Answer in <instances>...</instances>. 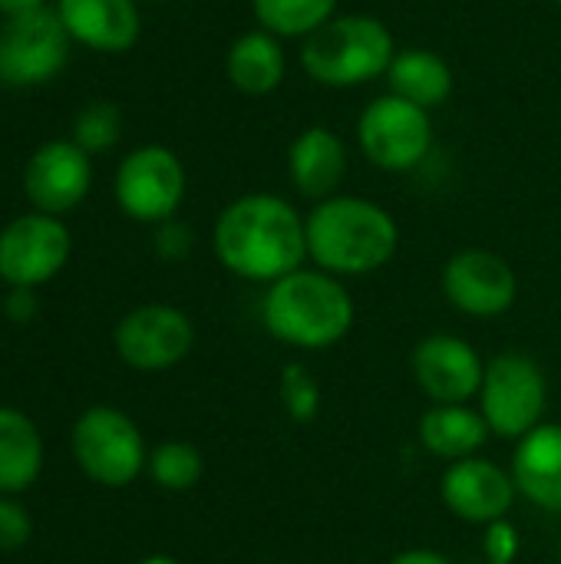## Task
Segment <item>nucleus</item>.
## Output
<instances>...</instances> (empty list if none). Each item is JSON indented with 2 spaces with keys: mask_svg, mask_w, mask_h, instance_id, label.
Here are the masks:
<instances>
[{
  "mask_svg": "<svg viewBox=\"0 0 561 564\" xmlns=\"http://www.w3.org/2000/svg\"><path fill=\"white\" fill-rule=\"evenodd\" d=\"M43 469V440L33 420L0 406V496H20Z\"/></svg>",
  "mask_w": 561,
  "mask_h": 564,
  "instance_id": "obj_21",
  "label": "nucleus"
},
{
  "mask_svg": "<svg viewBox=\"0 0 561 564\" xmlns=\"http://www.w3.org/2000/svg\"><path fill=\"white\" fill-rule=\"evenodd\" d=\"M3 311L13 324H30L36 317V294L33 288H10L7 301H3Z\"/></svg>",
  "mask_w": 561,
  "mask_h": 564,
  "instance_id": "obj_30",
  "label": "nucleus"
},
{
  "mask_svg": "<svg viewBox=\"0 0 561 564\" xmlns=\"http://www.w3.org/2000/svg\"><path fill=\"white\" fill-rule=\"evenodd\" d=\"M513 482L536 509L561 516V426L542 423L526 433L513 456Z\"/></svg>",
  "mask_w": 561,
  "mask_h": 564,
  "instance_id": "obj_18",
  "label": "nucleus"
},
{
  "mask_svg": "<svg viewBox=\"0 0 561 564\" xmlns=\"http://www.w3.org/2000/svg\"><path fill=\"white\" fill-rule=\"evenodd\" d=\"M483 552H486V564H513L519 555V532L516 525H509L506 519L486 525V542H483Z\"/></svg>",
  "mask_w": 561,
  "mask_h": 564,
  "instance_id": "obj_28",
  "label": "nucleus"
},
{
  "mask_svg": "<svg viewBox=\"0 0 561 564\" xmlns=\"http://www.w3.org/2000/svg\"><path fill=\"white\" fill-rule=\"evenodd\" d=\"M354 297L341 278L327 271H291L268 284L261 301V321L268 334L298 350H327L341 344L354 327Z\"/></svg>",
  "mask_w": 561,
  "mask_h": 564,
  "instance_id": "obj_3",
  "label": "nucleus"
},
{
  "mask_svg": "<svg viewBox=\"0 0 561 564\" xmlns=\"http://www.w3.org/2000/svg\"><path fill=\"white\" fill-rule=\"evenodd\" d=\"M116 354L132 370H169L192 354L195 327L172 304H142L129 311L112 334Z\"/></svg>",
  "mask_w": 561,
  "mask_h": 564,
  "instance_id": "obj_11",
  "label": "nucleus"
},
{
  "mask_svg": "<svg viewBox=\"0 0 561 564\" xmlns=\"http://www.w3.org/2000/svg\"><path fill=\"white\" fill-rule=\"evenodd\" d=\"M387 86L393 96H403L423 106L427 112H433L453 96L456 79H453V66L446 63V56L427 46H407V50H397L387 69Z\"/></svg>",
  "mask_w": 561,
  "mask_h": 564,
  "instance_id": "obj_20",
  "label": "nucleus"
},
{
  "mask_svg": "<svg viewBox=\"0 0 561 564\" xmlns=\"http://www.w3.org/2000/svg\"><path fill=\"white\" fill-rule=\"evenodd\" d=\"M36 7H43V0H0L3 17H20V13H30Z\"/></svg>",
  "mask_w": 561,
  "mask_h": 564,
  "instance_id": "obj_32",
  "label": "nucleus"
},
{
  "mask_svg": "<svg viewBox=\"0 0 561 564\" xmlns=\"http://www.w3.org/2000/svg\"><path fill=\"white\" fill-rule=\"evenodd\" d=\"M281 403L288 420L311 423L321 410V387L304 364H284L281 370Z\"/></svg>",
  "mask_w": 561,
  "mask_h": 564,
  "instance_id": "obj_26",
  "label": "nucleus"
},
{
  "mask_svg": "<svg viewBox=\"0 0 561 564\" xmlns=\"http://www.w3.org/2000/svg\"><path fill=\"white\" fill-rule=\"evenodd\" d=\"M122 135V112L116 102H89L79 116H76V126H73V142L79 149H86L89 155L93 152H106L119 142Z\"/></svg>",
  "mask_w": 561,
  "mask_h": 564,
  "instance_id": "obj_25",
  "label": "nucleus"
},
{
  "mask_svg": "<svg viewBox=\"0 0 561 564\" xmlns=\"http://www.w3.org/2000/svg\"><path fill=\"white\" fill-rule=\"evenodd\" d=\"M73 238L56 215L30 212L0 231V278L10 288H40L69 261Z\"/></svg>",
  "mask_w": 561,
  "mask_h": 564,
  "instance_id": "obj_10",
  "label": "nucleus"
},
{
  "mask_svg": "<svg viewBox=\"0 0 561 564\" xmlns=\"http://www.w3.org/2000/svg\"><path fill=\"white\" fill-rule=\"evenodd\" d=\"M155 251L169 261H182L192 251V228L175 218L155 225Z\"/></svg>",
  "mask_w": 561,
  "mask_h": 564,
  "instance_id": "obj_29",
  "label": "nucleus"
},
{
  "mask_svg": "<svg viewBox=\"0 0 561 564\" xmlns=\"http://www.w3.org/2000/svg\"><path fill=\"white\" fill-rule=\"evenodd\" d=\"M73 456L79 469L106 486L122 489L145 469V443L139 426L116 406H89L73 426Z\"/></svg>",
  "mask_w": 561,
  "mask_h": 564,
  "instance_id": "obj_7",
  "label": "nucleus"
},
{
  "mask_svg": "<svg viewBox=\"0 0 561 564\" xmlns=\"http://www.w3.org/2000/svg\"><path fill=\"white\" fill-rule=\"evenodd\" d=\"M185 165L169 145H139L116 169V202L142 225L175 218L185 198Z\"/></svg>",
  "mask_w": 561,
  "mask_h": 564,
  "instance_id": "obj_9",
  "label": "nucleus"
},
{
  "mask_svg": "<svg viewBox=\"0 0 561 564\" xmlns=\"http://www.w3.org/2000/svg\"><path fill=\"white\" fill-rule=\"evenodd\" d=\"M225 76L245 96H271L288 76V53L281 36L261 26L235 36L225 53Z\"/></svg>",
  "mask_w": 561,
  "mask_h": 564,
  "instance_id": "obj_19",
  "label": "nucleus"
},
{
  "mask_svg": "<svg viewBox=\"0 0 561 564\" xmlns=\"http://www.w3.org/2000/svg\"><path fill=\"white\" fill-rule=\"evenodd\" d=\"M149 476L159 489L165 492H188L202 482L205 473V459L192 443H162L149 453Z\"/></svg>",
  "mask_w": 561,
  "mask_h": 564,
  "instance_id": "obj_24",
  "label": "nucleus"
},
{
  "mask_svg": "<svg viewBox=\"0 0 561 564\" xmlns=\"http://www.w3.org/2000/svg\"><path fill=\"white\" fill-rule=\"evenodd\" d=\"M387 564H453L443 552H433V549H410V552H400L393 555Z\"/></svg>",
  "mask_w": 561,
  "mask_h": 564,
  "instance_id": "obj_31",
  "label": "nucleus"
},
{
  "mask_svg": "<svg viewBox=\"0 0 561 564\" xmlns=\"http://www.w3.org/2000/svg\"><path fill=\"white\" fill-rule=\"evenodd\" d=\"M56 13L69 40L96 53H126L142 33L136 0H56Z\"/></svg>",
  "mask_w": 561,
  "mask_h": 564,
  "instance_id": "obj_16",
  "label": "nucleus"
},
{
  "mask_svg": "<svg viewBox=\"0 0 561 564\" xmlns=\"http://www.w3.org/2000/svg\"><path fill=\"white\" fill-rule=\"evenodd\" d=\"M69 43L56 7L7 17L0 26V83L26 89L56 79L69 63Z\"/></svg>",
  "mask_w": 561,
  "mask_h": 564,
  "instance_id": "obj_8",
  "label": "nucleus"
},
{
  "mask_svg": "<svg viewBox=\"0 0 561 564\" xmlns=\"http://www.w3.org/2000/svg\"><path fill=\"white\" fill-rule=\"evenodd\" d=\"M308 258L334 278H364L387 268L400 248L397 218L360 195H334L304 218Z\"/></svg>",
  "mask_w": 561,
  "mask_h": 564,
  "instance_id": "obj_2",
  "label": "nucleus"
},
{
  "mask_svg": "<svg viewBox=\"0 0 561 564\" xmlns=\"http://www.w3.org/2000/svg\"><path fill=\"white\" fill-rule=\"evenodd\" d=\"M516 496H519V489L513 482V473H506L499 463L479 459V456L450 463L440 479L443 506L470 525H493V522L506 519Z\"/></svg>",
  "mask_w": 561,
  "mask_h": 564,
  "instance_id": "obj_15",
  "label": "nucleus"
},
{
  "mask_svg": "<svg viewBox=\"0 0 561 564\" xmlns=\"http://www.w3.org/2000/svg\"><path fill=\"white\" fill-rule=\"evenodd\" d=\"M393 56L397 40L374 13H337L301 40V69L331 89H354L387 76Z\"/></svg>",
  "mask_w": 561,
  "mask_h": 564,
  "instance_id": "obj_4",
  "label": "nucleus"
},
{
  "mask_svg": "<svg viewBox=\"0 0 561 564\" xmlns=\"http://www.w3.org/2000/svg\"><path fill=\"white\" fill-rule=\"evenodd\" d=\"M555 3H559V7H561V0H555Z\"/></svg>",
  "mask_w": 561,
  "mask_h": 564,
  "instance_id": "obj_35",
  "label": "nucleus"
},
{
  "mask_svg": "<svg viewBox=\"0 0 561 564\" xmlns=\"http://www.w3.org/2000/svg\"><path fill=\"white\" fill-rule=\"evenodd\" d=\"M417 387L436 406H460L470 403L486 377V364L479 360L476 347L453 334H430L413 347L410 357Z\"/></svg>",
  "mask_w": 561,
  "mask_h": 564,
  "instance_id": "obj_13",
  "label": "nucleus"
},
{
  "mask_svg": "<svg viewBox=\"0 0 561 564\" xmlns=\"http://www.w3.org/2000/svg\"><path fill=\"white\" fill-rule=\"evenodd\" d=\"M446 301L466 317H499L516 304L519 278L513 264L486 248L456 251L440 274Z\"/></svg>",
  "mask_w": 561,
  "mask_h": 564,
  "instance_id": "obj_12",
  "label": "nucleus"
},
{
  "mask_svg": "<svg viewBox=\"0 0 561 564\" xmlns=\"http://www.w3.org/2000/svg\"><path fill=\"white\" fill-rule=\"evenodd\" d=\"M489 426L483 420L479 410H470L466 403L460 406H433L420 416V443L427 446V453L456 463V459H470L476 456L486 440H489Z\"/></svg>",
  "mask_w": 561,
  "mask_h": 564,
  "instance_id": "obj_22",
  "label": "nucleus"
},
{
  "mask_svg": "<svg viewBox=\"0 0 561 564\" xmlns=\"http://www.w3.org/2000/svg\"><path fill=\"white\" fill-rule=\"evenodd\" d=\"M357 145L384 172H410L433 149V116L393 93L377 96L357 119Z\"/></svg>",
  "mask_w": 561,
  "mask_h": 564,
  "instance_id": "obj_6",
  "label": "nucleus"
},
{
  "mask_svg": "<svg viewBox=\"0 0 561 564\" xmlns=\"http://www.w3.org/2000/svg\"><path fill=\"white\" fill-rule=\"evenodd\" d=\"M337 3L341 0H251V13L261 30L281 40H308L337 17Z\"/></svg>",
  "mask_w": 561,
  "mask_h": 564,
  "instance_id": "obj_23",
  "label": "nucleus"
},
{
  "mask_svg": "<svg viewBox=\"0 0 561 564\" xmlns=\"http://www.w3.org/2000/svg\"><path fill=\"white\" fill-rule=\"evenodd\" d=\"M347 165V142L331 126H308L288 145V178L314 205L337 195Z\"/></svg>",
  "mask_w": 561,
  "mask_h": 564,
  "instance_id": "obj_17",
  "label": "nucleus"
},
{
  "mask_svg": "<svg viewBox=\"0 0 561 564\" xmlns=\"http://www.w3.org/2000/svg\"><path fill=\"white\" fill-rule=\"evenodd\" d=\"M546 406L549 380L529 354L506 350L486 364V377L479 387V413L493 436L522 440L526 433L542 426Z\"/></svg>",
  "mask_w": 561,
  "mask_h": 564,
  "instance_id": "obj_5",
  "label": "nucleus"
},
{
  "mask_svg": "<svg viewBox=\"0 0 561 564\" xmlns=\"http://www.w3.org/2000/svg\"><path fill=\"white\" fill-rule=\"evenodd\" d=\"M136 564H182L179 558H172V555H145L142 562Z\"/></svg>",
  "mask_w": 561,
  "mask_h": 564,
  "instance_id": "obj_33",
  "label": "nucleus"
},
{
  "mask_svg": "<svg viewBox=\"0 0 561 564\" xmlns=\"http://www.w3.org/2000/svg\"><path fill=\"white\" fill-rule=\"evenodd\" d=\"M559 564H561V542H559Z\"/></svg>",
  "mask_w": 561,
  "mask_h": 564,
  "instance_id": "obj_34",
  "label": "nucleus"
},
{
  "mask_svg": "<svg viewBox=\"0 0 561 564\" xmlns=\"http://www.w3.org/2000/svg\"><path fill=\"white\" fill-rule=\"evenodd\" d=\"M93 185V162L89 152L79 149L73 139H53L43 142L23 172L26 198L43 215H66L73 212Z\"/></svg>",
  "mask_w": 561,
  "mask_h": 564,
  "instance_id": "obj_14",
  "label": "nucleus"
},
{
  "mask_svg": "<svg viewBox=\"0 0 561 564\" xmlns=\"http://www.w3.org/2000/svg\"><path fill=\"white\" fill-rule=\"evenodd\" d=\"M33 522L17 496H0V552H17L30 542Z\"/></svg>",
  "mask_w": 561,
  "mask_h": 564,
  "instance_id": "obj_27",
  "label": "nucleus"
},
{
  "mask_svg": "<svg viewBox=\"0 0 561 564\" xmlns=\"http://www.w3.org/2000/svg\"><path fill=\"white\" fill-rule=\"evenodd\" d=\"M215 258L241 281L274 284L308 258V228L298 208L271 192L228 202L212 231Z\"/></svg>",
  "mask_w": 561,
  "mask_h": 564,
  "instance_id": "obj_1",
  "label": "nucleus"
}]
</instances>
